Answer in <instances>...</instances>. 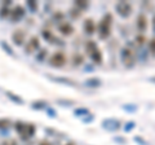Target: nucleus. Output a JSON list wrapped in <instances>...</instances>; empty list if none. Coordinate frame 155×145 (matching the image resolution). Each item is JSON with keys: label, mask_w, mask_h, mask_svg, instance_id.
<instances>
[{"label": "nucleus", "mask_w": 155, "mask_h": 145, "mask_svg": "<svg viewBox=\"0 0 155 145\" xmlns=\"http://www.w3.org/2000/svg\"><path fill=\"white\" fill-rule=\"evenodd\" d=\"M111 25H112V16L110 13H106L102 20L100 21V23L97 25V31H98V38L102 40H106L110 38L111 35Z\"/></svg>", "instance_id": "f257e3e1"}, {"label": "nucleus", "mask_w": 155, "mask_h": 145, "mask_svg": "<svg viewBox=\"0 0 155 145\" xmlns=\"http://www.w3.org/2000/svg\"><path fill=\"white\" fill-rule=\"evenodd\" d=\"M85 52L94 65H101V63L104 62L102 52H101V49L98 48V45L94 40H88L85 43Z\"/></svg>", "instance_id": "f03ea898"}, {"label": "nucleus", "mask_w": 155, "mask_h": 145, "mask_svg": "<svg viewBox=\"0 0 155 145\" xmlns=\"http://www.w3.org/2000/svg\"><path fill=\"white\" fill-rule=\"evenodd\" d=\"M48 63L54 69H61L67 63V57H66L65 52L56 51L54 53H52L51 57L48 58Z\"/></svg>", "instance_id": "7ed1b4c3"}, {"label": "nucleus", "mask_w": 155, "mask_h": 145, "mask_svg": "<svg viewBox=\"0 0 155 145\" xmlns=\"http://www.w3.org/2000/svg\"><path fill=\"white\" fill-rule=\"evenodd\" d=\"M120 61L125 68L131 69L135 66V53H133V49L129 47H123L120 49Z\"/></svg>", "instance_id": "20e7f679"}, {"label": "nucleus", "mask_w": 155, "mask_h": 145, "mask_svg": "<svg viewBox=\"0 0 155 145\" xmlns=\"http://www.w3.org/2000/svg\"><path fill=\"white\" fill-rule=\"evenodd\" d=\"M115 10L122 18H128L132 13V5L128 1H119L115 5Z\"/></svg>", "instance_id": "39448f33"}, {"label": "nucleus", "mask_w": 155, "mask_h": 145, "mask_svg": "<svg viewBox=\"0 0 155 145\" xmlns=\"http://www.w3.org/2000/svg\"><path fill=\"white\" fill-rule=\"evenodd\" d=\"M40 49V40L36 36H31L29 39V42L25 45V53L27 55H33L35 52H38Z\"/></svg>", "instance_id": "423d86ee"}, {"label": "nucleus", "mask_w": 155, "mask_h": 145, "mask_svg": "<svg viewBox=\"0 0 155 145\" xmlns=\"http://www.w3.org/2000/svg\"><path fill=\"white\" fill-rule=\"evenodd\" d=\"M25 15H26V9H25L22 5H16L14 8L10 10L9 18L12 22H18V21H21Z\"/></svg>", "instance_id": "0eeeda50"}, {"label": "nucleus", "mask_w": 155, "mask_h": 145, "mask_svg": "<svg viewBox=\"0 0 155 145\" xmlns=\"http://www.w3.org/2000/svg\"><path fill=\"white\" fill-rule=\"evenodd\" d=\"M136 26H137V30H138L140 34H145V31L147 30V26H149V21H147V17L145 13H140V15L137 16Z\"/></svg>", "instance_id": "6e6552de"}, {"label": "nucleus", "mask_w": 155, "mask_h": 145, "mask_svg": "<svg viewBox=\"0 0 155 145\" xmlns=\"http://www.w3.org/2000/svg\"><path fill=\"white\" fill-rule=\"evenodd\" d=\"M120 126H122V122L118 121V119H114V118H109V119L102 121V127L109 131H116V130L120 128Z\"/></svg>", "instance_id": "1a4fd4ad"}, {"label": "nucleus", "mask_w": 155, "mask_h": 145, "mask_svg": "<svg viewBox=\"0 0 155 145\" xmlns=\"http://www.w3.org/2000/svg\"><path fill=\"white\" fill-rule=\"evenodd\" d=\"M57 29L63 36H70V35L74 33V26L70 22H67V21H62V22H59L57 25Z\"/></svg>", "instance_id": "9d476101"}, {"label": "nucleus", "mask_w": 155, "mask_h": 145, "mask_svg": "<svg viewBox=\"0 0 155 145\" xmlns=\"http://www.w3.org/2000/svg\"><path fill=\"white\" fill-rule=\"evenodd\" d=\"M25 40H26V34H25L23 30H16L12 34V42L18 47L25 44Z\"/></svg>", "instance_id": "9b49d317"}, {"label": "nucleus", "mask_w": 155, "mask_h": 145, "mask_svg": "<svg viewBox=\"0 0 155 145\" xmlns=\"http://www.w3.org/2000/svg\"><path fill=\"white\" fill-rule=\"evenodd\" d=\"M83 30H84V33H85L87 35H93L94 33H96V30H97V25L94 23V21L92 18H88V20L84 21Z\"/></svg>", "instance_id": "f8f14e48"}, {"label": "nucleus", "mask_w": 155, "mask_h": 145, "mask_svg": "<svg viewBox=\"0 0 155 145\" xmlns=\"http://www.w3.org/2000/svg\"><path fill=\"white\" fill-rule=\"evenodd\" d=\"M84 61H85V57H84V55L79 53V52L74 53L72 57H71V62H72L74 66H82L84 63Z\"/></svg>", "instance_id": "ddd939ff"}, {"label": "nucleus", "mask_w": 155, "mask_h": 145, "mask_svg": "<svg viewBox=\"0 0 155 145\" xmlns=\"http://www.w3.org/2000/svg\"><path fill=\"white\" fill-rule=\"evenodd\" d=\"M5 96L8 97L12 102H14V104H17V105H23V98H22V97H20L18 95L12 93L10 91H5Z\"/></svg>", "instance_id": "4468645a"}, {"label": "nucleus", "mask_w": 155, "mask_h": 145, "mask_svg": "<svg viewBox=\"0 0 155 145\" xmlns=\"http://www.w3.org/2000/svg\"><path fill=\"white\" fill-rule=\"evenodd\" d=\"M84 84L89 88H98L102 84V82H101V79H98V78H88L85 82H84Z\"/></svg>", "instance_id": "2eb2a0df"}, {"label": "nucleus", "mask_w": 155, "mask_h": 145, "mask_svg": "<svg viewBox=\"0 0 155 145\" xmlns=\"http://www.w3.org/2000/svg\"><path fill=\"white\" fill-rule=\"evenodd\" d=\"M51 80L57 83H62V84H67V86H75V82L69 78H62V77H51Z\"/></svg>", "instance_id": "dca6fc26"}, {"label": "nucleus", "mask_w": 155, "mask_h": 145, "mask_svg": "<svg viewBox=\"0 0 155 145\" xmlns=\"http://www.w3.org/2000/svg\"><path fill=\"white\" fill-rule=\"evenodd\" d=\"M31 108L34 110H43V109H47L48 108V102L44 101V100H39V101H34L31 104Z\"/></svg>", "instance_id": "f3484780"}, {"label": "nucleus", "mask_w": 155, "mask_h": 145, "mask_svg": "<svg viewBox=\"0 0 155 145\" xmlns=\"http://www.w3.org/2000/svg\"><path fill=\"white\" fill-rule=\"evenodd\" d=\"M41 36H43L44 40H47V42H49V43H52V42L54 40L56 35L52 33L49 29H43V30H41Z\"/></svg>", "instance_id": "a211bd4d"}, {"label": "nucleus", "mask_w": 155, "mask_h": 145, "mask_svg": "<svg viewBox=\"0 0 155 145\" xmlns=\"http://www.w3.org/2000/svg\"><path fill=\"white\" fill-rule=\"evenodd\" d=\"M35 130H36V128H35V126H34V125H27L26 132H25L23 135L21 136V137H22V140H25V139L27 140V139H30V137H33V136H34V133H35Z\"/></svg>", "instance_id": "6ab92c4d"}, {"label": "nucleus", "mask_w": 155, "mask_h": 145, "mask_svg": "<svg viewBox=\"0 0 155 145\" xmlns=\"http://www.w3.org/2000/svg\"><path fill=\"white\" fill-rule=\"evenodd\" d=\"M74 8L82 10V12H84V10H87L88 8H89V3L88 1H84V0H78V1L74 3Z\"/></svg>", "instance_id": "aec40b11"}, {"label": "nucleus", "mask_w": 155, "mask_h": 145, "mask_svg": "<svg viewBox=\"0 0 155 145\" xmlns=\"http://www.w3.org/2000/svg\"><path fill=\"white\" fill-rule=\"evenodd\" d=\"M14 128H16V131H17V133H18L20 136H22L23 133L26 132L27 125H26V123H23V122H21V121H18V122H16Z\"/></svg>", "instance_id": "412c9836"}, {"label": "nucleus", "mask_w": 155, "mask_h": 145, "mask_svg": "<svg viewBox=\"0 0 155 145\" xmlns=\"http://www.w3.org/2000/svg\"><path fill=\"white\" fill-rule=\"evenodd\" d=\"M74 114H75V117H84L85 118L91 113H89V109H87V108H78L74 110Z\"/></svg>", "instance_id": "4be33fe9"}, {"label": "nucleus", "mask_w": 155, "mask_h": 145, "mask_svg": "<svg viewBox=\"0 0 155 145\" xmlns=\"http://www.w3.org/2000/svg\"><path fill=\"white\" fill-rule=\"evenodd\" d=\"M26 8L30 10L31 13H36L38 9H39V4L36 1H33V0H29V1H26Z\"/></svg>", "instance_id": "5701e85b"}, {"label": "nucleus", "mask_w": 155, "mask_h": 145, "mask_svg": "<svg viewBox=\"0 0 155 145\" xmlns=\"http://www.w3.org/2000/svg\"><path fill=\"white\" fill-rule=\"evenodd\" d=\"M47 55H48V51H47V49H39L36 56H35V58H36L39 62H43L44 60H45V57H47Z\"/></svg>", "instance_id": "b1692460"}, {"label": "nucleus", "mask_w": 155, "mask_h": 145, "mask_svg": "<svg viewBox=\"0 0 155 145\" xmlns=\"http://www.w3.org/2000/svg\"><path fill=\"white\" fill-rule=\"evenodd\" d=\"M9 16H10V9L8 8V7L1 5V8H0V18L4 20V18H7V17H9Z\"/></svg>", "instance_id": "393cba45"}, {"label": "nucleus", "mask_w": 155, "mask_h": 145, "mask_svg": "<svg viewBox=\"0 0 155 145\" xmlns=\"http://www.w3.org/2000/svg\"><path fill=\"white\" fill-rule=\"evenodd\" d=\"M57 104L62 105V106H72V105H75V101L74 100H66V98H58Z\"/></svg>", "instance_id": "a878e982"}, {"label": "nucleus", "mask_w": 155, "mask_h": 145, "mask_svg": "<svg viewBox=\"0 0 155 145\" xmlns=\"http://www.w3.org/2000/svg\"><path fill=\"white\" fill-rule=\"evenodd\" d=\"M0 44H1V48L4 49V51H7V53L8 55H10V56H13V49H12V47L7 43V42H0Z\"/></svg>", "instance_id": "bb28decb"}, {"label": "nucleus", "mask_w": 155, "mask_h": 145, "mask_svg": "<svg viewBox=\"0 0 155 145\" xmlns=\"http://www.w3.org/2000/svg\"><path fill=\"white\" fill-rule=\"evenodd\" d=\"M147 47H149V52L153 56H155V38H153V39H150L149 42H147Z\"/></svg>", "instance_id": "cd10ccee"}, {"label": "nucleus", "mask_w": 155, "mask_h": 145, "mask_svg": "<svg viewBox=\"0 0 155 145\" xmlns=\"http://www.w3.org/2000/svg\"><path fill=\"white\" fill-rule=\"evenodd\" d=\"M136 43L138 44L140 47H141V45H143V44H145V43H146L145 34H138V35H137V36H136Z\"/></svg>", "instance_id": "c85d7f7f"}, {"label": "nucleus", "mask_w": 155, "mask_h": 145, "mask_svg": "<svg viewBox=\"0 0 155 145\" xmlns=\"http://www.w3.org/2000/svg\"><path fill=\"white\" fill-rule=\"evenodd\" d=\"M82 10H79V9H76V8H72L71 10H70V16L72 17V18H79L80 16H82Z\"/></svg>", "instance_id": "c756f323"}, {"label": "nucleus", "mask_w": 155, "mask_h": 145, "mask_svg": "<svg viewBox=\"0 0 155 145\" xmlns=\"http://www.w3.org/2000/svg\"><path fill=\"white\" fill-rule=\"evenodd\" d=\"M10 125V119L8 118H0V128H5Z\"/></svg>", "instance_id": "7c9ffc66"}, {"label": "nucleus", "mask_w": 155, "mask_h": 145, "mask_svg": "<svg viewBox=\"0 0 155 145\" xmlns=\"http://www.w3.org/2000/svg\"><path fill=\"white\" fill-rule=\"evenodd\" d=\"M135 126H136V122H133V121L127 122L125 127H124V131H125V132H129V131H132L133 128H135Z\"/></svg>", "instance_id": "2f4dec72"}, {"label": "nucleus", "mask_w": 155, "mask_h": 145, "mask_svg": "<svg viewBox=\"0 0 155 145\" xmlns=\"http://www.w3.org/2000/svg\"><path fill=\"white\" fill-rule=\"evenodd\" d=\"M129 106H127V105H123V109H124L125 111H135V110H137V106L136 105H133V106H131L132 104H128Z\"/></svg>", "instance_id": "473e14b6"}, {"label": "nucleus", "mask_w": 155, "mask_h": 145, "mask_svg": "<svg viewBox=\"0 0 155 145\" xmlns=\"http://www.w3.org/2000/svg\"><path fill=\"white\" fill-rule=\"evenodd\" d=\"M135 141H136V143H138V144H142V145H149V144H147V141H145V140H143L142 139V137H135Z\"/></svg>", "instance_id": "72a5a7b5"}, {"label": "nucleus", "mask_w": 155, "mask_h": 145, "mask_svg": "<svg viewBox=\"0 0 155 145\" xmlns=\"http://www.w3.org/2000/svg\"><path fill=\"white\" fill-rule=\"evenodd\" d=\"M45 110H47V111H49V114H51L49 117H51V118H54V117L57 115V113H56V111L53 110V109H51V108H47V109H45Z\"/></svg>", "instance_id": "f704fd0d"}, {"label": "nucleus", "mask_w": 155, "mask_h": 145, "mask_svg": "<svg viewBox=\"0 0 155 145\" xmlns=\"http://www.w3.org/2000/svg\"><path fill=\"white\" fill-rule=\"evenodd\" d=\"M93 119H94V117H93L92 114H91V115H89V118H88V115H87L85 118H83V121H84V122H88V123H91V122L93 121Z\"/></svg>", "instance_id": "c9c22d12"}, {"label": "nucleus", "mask_w": 155, "mask_h": 145, "mask_svg": "<svg viewBox=\"0 0 155 145\" xmlns=\"http://www.w3.org/2000/svg\"><path fill=\"white\" fill-rule=\"evenodd\" d=\"M3 145H17V143H16L14 140H9V141H5Z\"/></svg>", "instance_id": "e433bc0d"}, {"label": "nucleus", "mask_w": 155, "mask_h": 145, "mask_svg": "<svg viewBox=\"0 0 155 145\" xmlns=\"http://www.w3.org/2000/svg\"><path fill=\"white\" fill-rule=\"evenodd\" d=\"M151 27H153V31L155 34V15L153 16V20H151Z\"/></svg>", "instance_id": "4c0bfd02"}, {"label": "nucleus", "mask_w": 155, "mask_h": 145, "mask_svg": "<svg viewBox=\"0 0 155 145\" xmlns=\"http://www.w3.org/2000/svg\"><path fill=\"white\" fill-rule=\"evenodd\" d=\"M39 145H52V144L48 143V141H41V143H39Z\"/></svg>", "instance_id": "58836bf2"}, {"label": "nucleus", "mask_w": 155, "mask_h": 145, "mask_svg": "<svg viewBox=\"0 0 155 145\" xmlns=\"http://www.w3.org/2000/svg\"><path fill=\"white\" fill-rule=\"evenodd\" d=\"M149 80H150V82H153V83H155V77H153V78H150Z\"/></svg>", "instance_id": "ea45409f"}, {"label": "nucleus", "mask_w": 155, "mask_h": 145, "mask_svg": "<svg viewBox=\"0 0 155 145\" xmlns=\"http://www.w3.org/2000/svg\"><path fill=\"white\" fill-rule=\"evenodd\" d=\"M66 145H74L72 143H69V144H66Z\"/></svg>", "instance_id": "a19ab883"}]
</instances>
